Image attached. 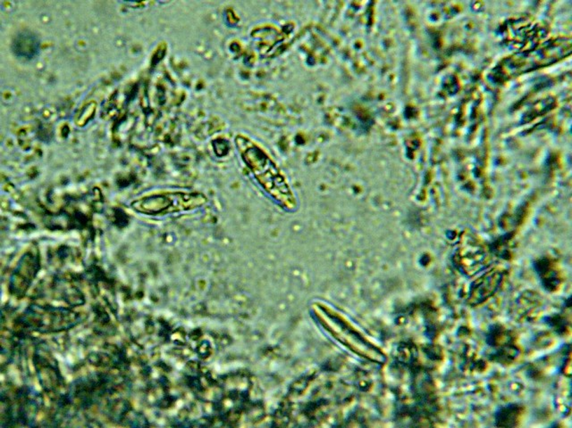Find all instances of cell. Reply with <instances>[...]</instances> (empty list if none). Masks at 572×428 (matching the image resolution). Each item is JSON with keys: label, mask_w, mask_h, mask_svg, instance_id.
<instances>
[{"label": "cell", "mask_w": 572, "mask_h": 428, "mask_svg": "<svg viewBox=\"0 0 572 428\" xmlns=\"http://www.w3.org/2000/svg\"><path fill=\"white\" fill-rule=\"evenodd\" d=\"M454 262L462 274L471 277L487 267V254L482 246L468 243L455 252Z\"/></svg>", "instance_id": "obj_3"}, {"label": "cell", "mask_w": 572, "mask_h": 428, "mask_svg": "<svg viewBox=\"0 0 572 428\" xmlns=\"http://www.w3.org/2000/svg\"><path fill=\"white\" fill-rule=\"evenodd\" d=\"M561 374L568 378L571 376V353H568L567 358H565L564 364L561 366Z\"/></svg>", "instance_id": "obj_9"}, {"label": "cell", "mask_w": 572, "mask_h": 428, "mask_svg": "<svg viewBox=\"0 0 572 428\" xmlns=\"http://www.w3.org/2000/svg\"><path fill=\"white\" fill-rule=\"evenodd\" d=\"M40 41L37 36L31 31H22L13 40L12 51L16 57L31 59L36 56Z\"/></svg>", "instance_id": "obj_5"}, {"label": "cell", "mask_w": 572, "mask_h": 428, "mask_svg": "<svg viewBox=\"0 0 572 428\" xmlns=\"http://www.w3.org/2000/svg\"><path fill=\"white\" fill-rule=\"evenodd\" d=\"M237 145L242 160L273 199L286 208L295 207L292 191L270 157L247 138L238 137Z\"/></svg>", "instance_id": "obj_1"}, {"label": "cell", "mask_w": 572, "mask_h": 428, "mask_svg": "<svg viewBox=\"0 0 572 428\" xmlns=\"http://www.w3.org/2000/svg\"><path fill=\"white\" fill-rule=\"evenodd\" d=\"M523 414V408L519 404H509L500 408L496 413V426L515 427L518 426Z\"/></svg>", "instance_id": "obj_6"}, {"label": "cell", "mask_w": 572, "mask_h": 428, "mask_svg": "<svg viewBox=\"0 0 572 428\" xmlns=\"http://www.w3.org/2000/svg\"><path fill=\"white\" fill-rule=\"evenodd\" d=\"M557 406L561 414L567 415L571 413V387H562L557 392Z\"/></svg>", "instance_id": "obj_8"}, {"label": "cell", "mask_w": 572, "mask_h": 428, "mask_svg": "<svg viewBox=\"0 0 572 428\" xmlns=\"http://www.w3.org/2000/svg\"><path fill=\"white\" fill-rule=\"evenodd\" d=\"M205 202L206 197L200 194L167 193L137 201L132 206L138 212L160 214L195 208Z\"/></svg>", "instance_id": "obj_2"}, {"label": "cell", "mask_w": 572, "mask_h": 428, "mask_svg": "<svg viewBox=\"0 0 572 428\" xmlns=\"http://www.w3.org/2000/svg\"><path fill=\"white\" fill-rule=\"evenodd\" d=\"M487 342L494 350V352H498L515 346L512 345L513 336L508 330L501 327H494L490 329L487 334Z\"/></svg>", "instance_id": "obj_7"}, {"label": "cell", "mask_w": 572, "mask_h": 428, "mask_svg": "<svg viewBox=\"0 0 572 428\" xmlns=\"http://www.w3.org/2000/svg\"><path fill=\"white\" fill-rule=\"evenodd\" d=\"M503 280V271L500 270H492L481 276L471 285L468 303L471 306L484 303L499 290Z\"/></svg>", "instance_id": "obj_4"}]
</instances>
